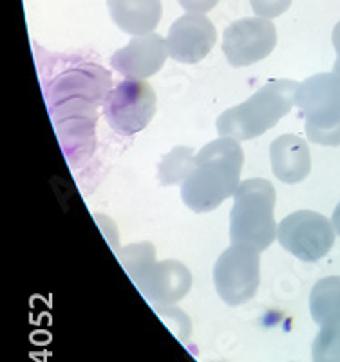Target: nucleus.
Segmentation results:
<instances>
[{
  "label": "nucleus",
  "instance_id": "nucleus-1",
  "mask_svg": "<svg viewBox=\"0 0 340 362\" xmlns=\"http://www.w3.org/2000/svg\"><path fill=\"white\" fill-rule=\"evenodd\" d=\"M245 153L238 140L218 138L194 156L192 170L181 183V199L192 212H212L241 185Z\"/></svg>",
  "mask_w": 340,
  "mask_h": 362
},
{
  "label": "nucleus",
  "instance_id": "nucleus-2",
  "mask_svg": "<svg viewBox=\"0 0 340 362\" xmlns=\"http://www.w3.org/2000/svg\"><path fill=\"white\" fill-rule=\"evenodd\" d=\"M297 89L299 83L295 80H274L264 83L250 98L219 115L216 122L219 136L248 141L264 134L293 109Z\"/></svg>",
  "mask_w": 340,
  "mask_h": 362
},
{
  "label": "nucleus",
  "instance_id": "nucleus-3",
  "mask_svg": "<svg viewBox=\"0 0 340 362\" xmlns=\"http://www.w3.org/2000/svg\"><path fill=\"white\" fill-rule=\"evenodd\" d=\"M274 185L262 177L242 181L234 194L230 210V239L232 243L248 245L259 252L266 250L277 239Z\"/></svg>",
  "mask_w": 340,
  "mask_h": 362
},
{
  "label": "nucleus",
  "instance_id": "nucleus-4",
  "mask_svg": "<svg viewBox=\"0 0 340 362\" xmlns=\"http://www.w3.org/2000/svg\"><path fill=\"white\" fill-rule=\"evenodd\" d=\"M297 107L306 118L307 140L324 147L340 145V76L319 73L299 83Z\"/></svg>",
  "mask_w": 340,
  "mask_h": 362
},
{
  "label": "nucleus",
  "instance_id": "nucleus-5",
  "mask_svg": "<svg viewBox=\"0 0 340 362\" xmlns=\"http://www.w3.org/2000/svg\"><path fill=\"white\" fill-rule=\"evenodd\" d=\"M216 292L230 306H241L257 293L261 284V254L257 248L234 243L213 264Z\"/></svg>",
  "mask_w": 340,
  "mask_h": 362
},
{
  "label": "nucleus",
  "instance_id": "nucleus-6",
  "mask_svg": "<svg viewBox=\"0 0 340 362\" xmlns=\"http://www.w3.org/2000/svg\"><path fill=\"white\" fill-rule=\"evenodd\" d=\"M335 235L333 223L313 210H297L277 226L281 247L304 263L322 259L335 245Z\"/></svg>",
  "mask_w": 340,
  "mask_h": 362
},
{
  "label": "nucleus",
  "instance_id": "nucleus-7",
  "mask_svg": "<svg viewBox=\"0 0 340 362\" xmlns=\"http://www.w3.org/2000/svg\"><path fill=\"white\" fill-rule=\"evenodd\" d=\"M156 93L145 80L127 78L107 95L103 103L107 124L118 134L131 136L143 131L156 115Z\"/></svg>",
  "mask_w": 340,
  "mask_h": 362
},
{
  "label": "nucleus",
  "instance_id": "nucleus-8",
  "mask_svg": "<svg viewBox=\"0 0 340 362\" xmlns=\"http://www.w3.org/2000/svg\"><path fill=\"white\" fill-rule=\"evenodd\" d=\"M277 45V28L270 18L245 17L223 33V53L232 67H248L270 57Z\"/></svg>",
  "mask_w": 340,
  "mask_h": 362
},
{
  "label": "nucleus",
  "instance_id": "nucleus-9",
  "mask_svg": "<svg viewBox=\"0 0 340 362\" xmlns=\"http://www.w3.org/2000/svg\"><path fill=\"white\" fill-rule=\"evenodd\" d=\"M168 57L181 64L201 62L218 40V31L205 13H184L167 33Z\"/></svg>",
  "mask_w": 340,
  "mask_h": 362
},
{
  "label": "nucleus",
  "instance_id": "nucleus-10",
  "mask_svg": "<svg viewBox=\"0 0 340 362\" xmlns=\"http://www.w3.org/2000/svg\"><path fill=\"white\" fill-rule=\"evenodd\" d=\"M167 58V40L156 33H148L134 37L127 45L115 51L109 64L125 78L147 80L163 69Z\"/></svg>",
  "mask_w": 340,
  "mask_h": 362
},
{
  "label": "nucleus",
  "instance_id": "nucleus-11",
  "mask_svg": "<svg viewBox=\"0 0 340 362\" xmlns=\"http://www.w3.org/2000/svg\"><path fill=\"white\" fill-rule=\"evenodd\" d=\"M134 283L152 305H174L192 288V274L181 261H154Z\"/></svg>",
  "mask_w": 340,
  "mask_h": 362
},
{
  "label": "nucleus",
  "instance_id": "nucleus-12",
  "mask_svg": "<svg viewBox=\"0 0 340 362\" xmlns=\"http://www.w3.org/2000/svg\"><path fill=\"white\" fill-rule=\"evenodd\" d=\"M270 163L275 177L288 185L300 183L312 170V154L304 138L283 134L270 145Z\"/></svg>",
  "mask_w": 340,
  "mask_h": 362
},
{
  "label": "nucleus",
  "instance_id": "nucleus-13",
  "mask_svg": "<svg viewBox=\"0 0 340 362\" xmlns=\"http://www.w3.org/2000/svg\"><path fill=\"white\" fill-rule=\"evenodd\" d=\"M112 22L132 37L154 33L163 17L161 0H107Z\"/></svg>",
  "mask_w": 340,
  "mask_h": 362
},
{
  "label": "nucleus",
  "instance_id": "nucleus-14",
  "mask_svg": "<svg viewBox=\"0 0 340 362\" xmlns=\"http://www.w3.org/2000/svg\"><path fill=\"white\" fill-rule=\"evenodd\" d=\"M310 313L320 326L340 322V276L322 277L310 292Z\"/></svg>",
  "mask_w": 340,
  "mask_h": 362
},
{
  "label": "nucleus",
  "instance_id": "nucleus-15",
  "mask_svg": "<svg viewBox=\"0 0 340 362\" xmlns=\"http://www.w3.org/2000/svg\"><path fill=\"white\" fill-rule=\"evenodd\" d=\"M194 153L192 147H174L168 154L161 158V163L158 167V177H160L161 185H176L183 183L184 177L189 176L194 165Z\"/></svg>",
  "mask_w": 340,
  "mask_h": 362
},
{
  "label": "nucleus",
  "instance_id": "nucleus-16",
  "mask_svg": "<svg viewBox=\"0 0 340 362\" xmlns=\"http://www.w3.org/2000/svg\"><path fill=\"white\" fill-rule=\"evenodd\" d=\"M154 254H156V250H154L152 243H136L119 250L118 259L125 268V272L131 276V279L136 281L156 261Z\"/></svg>",
  "mask_w": 340,
  "mask_h": 362
},
{
  "label": "nucleus",
  "instance_id": "nucleus-17",
  "mask_svg": "<svg viewBox=\"0 0 340 362\" xmlns=\"http://www.w3.org/2000/svg\"><path fill=\"white\" fill-rule=\"evenodd\" d=\"M313 362H340V322L320 326L312 346Z\"/></svg>",
  "mask_w": 340,
  "mask_h": 362
},
{
  "label": "nucleus",
  "instance_id": "nucleus-18",
  "mask_svg": "<svg viewBox=\"0 0 340 362\" xmlns=\"http://www.w3.org/2000/svg\"><path fill=\"white\" fill-rule=\"evenodd\" d=\"M250 6L257 17L275 18L288 11L291 0H250Z\"/></svg>",
  "mask_w": 340,
  "mask_h": 362
},
{
  "label": "nucleus",
  "instance_id": "nucleus-19",
  "mask_svg": "<svg viewBox=\"0 0 340 362\" xmlns=\"http://www.w3.org/2000/svg\"><path fill=\"white\" fill-rule=\"evenodd\" d=\"M187 13H209L218 6L219 0H177Z\"/></svg>",
  "mask_w": 340,
  "mask_h": 362
},
{
  "label": "nucleus",
  "instance_id": "nucleus-20",
  "mask_svg": "<svg viewBox=\"0 0 340 362\" xmlns=\"http://www.w3.org/2000/svg\"><path fill=\"white\" fill-rule=\"evenodd\" d=\"M332 42H333V47H335L336 54L340 57V22L333 28V33H332Z\"/></svg>",
  "mask_w": 340,
  "mask_h": 362
},
{
  "label": "nucleus",
  "instance_id": "nucleus-21",
  "mask_svg": "<svg viewBox=\"0 0 340 362\" xmlns=\"http://www.w3.org/2000/svg\"><path fill=\"white\" fill-rule=\"evenodd\" d=\"M332 223H333V228H335L336 235H339V238H340V203L335 206V210H333Z\"/></svg>",
  "mask_w": 340,
  "mask_h": 362
},
{
  "label": "nucleus",
  "instance_id": "nucleus-22",
  "mask_svg": "<svg viewBox=\"0 0 340 362\" xmlns=\"http://www.w3.org/2000/svg\"><path fill=\"white\" fill-rule=\"evenodd\" d=\"M333 73H335V74H339V76H340V57H336V60H335V66H333Z\"/></svg>",
  "mask_w": 340,
  "mask_h": 362
}]
</instances>
